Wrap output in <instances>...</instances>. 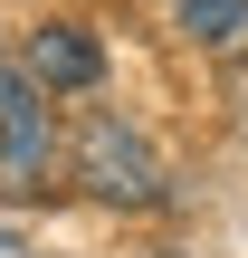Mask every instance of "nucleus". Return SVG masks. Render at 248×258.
I'll return each mask as SVG.
<instances>
[{
  "instance_id": "f257e3e1",
  "label": "nucleus",
  "mask_w": 248,
  "mask_h": 258,
  "mask_svg": "<svg viewBox=\"0 0 248 258\" xmlns=\"http://www.w3.org/2000/svg\"><path fill=\"white\" fill-rule=\"evenodd\" d=\"M76 182H86L96 201H115V211H153V201H162V153H153L134 124L86 115V134H76Z\"/></svg>"
},
{
  "instance_id": "f03ea898",
  "label": "nucleus",
  "mask_w": 248,
  "mask_h": 258,
  "mask_svg": "<svg viewBox=\"0 0 248 258\" xmlns=\"http://www.w3.org/2000/svg\"><path fill=\"white\" fill-rule=\"evenodd\" d=\"M57 191V124L38 105V77H0V201Z\"/></svg>"
},
{
  "instance_id": "7ed1b4c3",
  "label": "nucleus",
  "mask_w": 248,
  "mask_h": 258,
  "mask_svg": "<svg viewBox=\"0 0 248 258\" xmlns=\"http://www.w3.org/2000/svg\"><path fill=\"white\" fill-rule=\"evenodd\" d=\"M29 77H38V86H57V96H86V86L105 77V48H96L86 29L48 19V29H29Z\"/></svg>"
},
{
  "instance_id": "20e7f679",
  "label": "nucleus",
  "mask_w": 248,
  "mask_h": 258,
  "mask_svg": "<svg viewBox=\"0 0 248 258\" xmlns=\"http://www.w3.org/2000/svg\"><path fill=\"white\" fill-rule=\"evenodd\" d=\"M172 29L191 48H239L248 38V0H172Z\"/></svg>"
},
{
  "instance_id": "39448f33",
  "label": "nucleus",
  "mask_w": 248,
  "mask_h": 258,
  "mask_svg": "<svg viewBox=\"0 0 248 258\" xmlns=\"http://www.w3.org/2000/svg\"><path fill=\"white\" fill-rule=\"evenodd\" d=\"M229 105H239V144H248V67L229 77Z\"/></svg>"
},
{
  "instance_id": "423d86ee",
  "label": "nucleus",
  "mask_w": 248,
  "mask_h": 258,
  "mask_svg": "<svg viewBox=\"0 0 248 258\" xmlns=\"http://www.w3.org/2000/svg\"><path fill=\"white\" fill-rule=\"evenodd\" d=\"M0 258H19V249H10V239H0Z\"/></svg>"
}]
</instances>
